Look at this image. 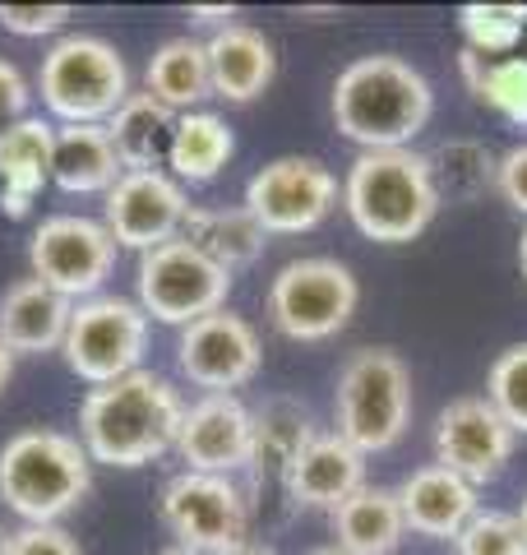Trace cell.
Segmentation results:
<instances>
[{
  "label": "cell",
  "instance_id": "11",
  "mask_svg": "<svg viewBox=\"0 0 527 555\" xmlns=\"http://www.w3.org/2000/svg\"><path fill=\"white\" fill-rule=\"evenodd\" d=\"M28 264H33V278H42L65 301H88L112 278L116 241L107 232V222L83 218V214H56L38 222V232H33Z\"/></svg>",
  "mask_w": 527,
  "mask_h": 555
},
{
  "label": "cell",
  "instance_id": "44",
  "mask_svg": "<svg viewBox=\"0 0 527 555\" xmlns=\"http://www.w3.org/2000/svg\"><path fill=\"white\" fill-rule=\"evenodd\" d=\"M518 528H523V537H527V495H523V509H518Z\"/></svg>",
  "mask_w": 527,
  "mask_h": 555
},
{
  "label": "cell",
  "instance_id": "15",
  "mask_svg": "<svg viewBox=\"0 0 527 555\" xmlns=\"http://www.w3.org/2000/svg\"><path fill=\"white\" fill-rule=\"evenodd\" d=\"M514 426L490 408V398H453L435 422V459L439 467L486 486L514 459Z\"/></svg>",
  "mask_w": 527,
  "mask_h": 555
},
{
  "label": "cell",
  "instance_id": "3",
  "mask_svg": "<svg viewBox=\"0 0 527 555\" xmlns=\"http://www.w3.org/2000/svg\"><path fill=\"white\" fill-rule=\"evenodd\" d=\"M343 204L347 218L357 222V232L380 241V246L416 241L439 214V185L430 158H421L412 149L361 153L343 181Z\"/></svg>",
  "mask_w": 527,
  "mask_h": 555
},
{
  "label": "cell",
  "instance_id": "40",
  "mask_svg": "<svg viewBox=\"0 0 527 555\" xmlns=\"http://www.w3.org/2000/svg\"><path fill=\"white\" fill-rule=\"evenodd\" d=\"M232 555H278L273 546H255V542H245L241 551H232Z\"/></svg>",
  "mask_w": 527,
  "mask_h": 555
},
{
  "label": "cell",
  "instance_id": "30",
  "mask_svg": "<svg viewBox=\"0 0 527 555\" xmlns=\"http://www.w3.org/2000/svg\"><path fill=\"white\" fill-rule=\"evenodd\" d=\"M459 28L467 38V51H477V56H509L527 33V5H463Z\"/></svg>",
  "mask_w": 527,
  "mask_h": 555
},
{
  "label": "cell",
  "instance_id": "16",
  "mask_svg": "<svg viewBox=\"0 0 527 555\" xmlns=\"http://www.w3.org/2000/svg\"><path fill=\"white\" fill-rule=\"evenodd\" d=\"M176 454L190 463V473H241L255 459V412L236 393H204L195 408H185Z\"/></svg>",
  "mask_w": 527,
  "mask_h": 555
},
{
  "label": "cell",
  "instance_id": "37",
  "mask_svg": "<svg viewBox=\"0 0 527 555\" xmlns=\"http://www.w3.org/2000/svg\"><path fill=\"white\" fill-rule=\"evenodd\" d=\"M28 102H33V89L24 79V69L0 56V130L14 126V120L28 116Z\"/></svg>",
  "mask_w": 527,
  "mask_h": 555
},
{
  "label": "cell",
  "instance_id": "42",
  "mask_svg": "<svg viewBox=\"0 0 527 555\" xmlns=\"http://www.w3.org/2000/svg\"><path fill=\"white\" fill-rule=\"evenodd\" d=\"M10 537H14V532H5V528H0V555H10Z\"/></svg>",
  "mask_w": 527,
  "mask_h": 555
},
{
  "label": "cell",
  "instance_id": "27",
  "mask_svg": "<svg viewBox=\"0 0 527 555\" xmlns=\"http://www.w3.org/2000/svg\"><path fill=\"white\" fill-rule=\"evenodd\" d=\"M181 241H190L195 250H204L218 269L236 273L245 264H255L264 250V228L241 208H190L181 222Z\"/></svg>",
  "mask_w": 527,
  "mask_h": 555
},
{
  "label": "cell",
  "instance_id": "36",
  "mask_svg": "<svg viewBox=\"0 0 527 555\" xmlns=\"http://www.w3.org/2000/svg\"><path fill=\"white\" fill-rule=\"evenodd\" d=\"M496 190L504 195V204L514 208V214H527V144L509 149L496 163Z\"/></svg>",
  "mask_w": 527,
  "mask_h": 555
},
{
  "label": "cell",
  "instance_id": "26",
  "mask_svg": "<svg viewBox=\"0 0 527 555\" xmlns=\"http://www.w3.org/2000/svg\"><path fill=\"white\" fill-rule=\"evenodd\" d=\"M232 153H236V139H232V126H227L222 116H214V112L176 116L167 167L181 185H208L227 163H232Z\"/></svg>",
  "mask_w": 527,
  "mask_h": 555
},
{
  "label": "cell",
  "instance_id": "29",
  "mask_svg": "<svg viewBox=\"0 0 527 555\" xmlns=\"http://www.w3.org/2000/svg\"><path fill=\"white\" fill-rule=\"evenodd\" d=\"M496 163L490 158L486 144H472V139H453L430 158L435 171V185H439V199H477L481 190L496 185Z\"/></svg>",
  "mask_w": 527,
  "mask_h": 555
},
{
  "label": "cell",
  "instance_id": "6",
  "mask_svg": "<svg viewBox=\"0 0 527 555\" xmlns=\"http://www.w3.org/2000/svg\"><path fill=\"white\" fill-rule=\"evenodd\" d=\"M38 93L61 126H107L130 98V69L107 38L65 33L42 56Z\"/></svg>",
  "mask_w": 527,
  "mask_h": 555
},
{
  "label": "cell",
  "instance_id": "14",
  "mask_svg": "<svg viewBox=\"0 0 527 555\" xmlns=\"http://www.w3.org/2000/svg\"><path fill=\"white\" fill-rule=\"evenodd\" d=\"M176 361H181V375L195 389L232 393V389L250 385V379L259 375L264 347H259V334H255L250 320L232 315V310H214V315H204L190 328H181Z\"/></svg>",
  "mask_w": 527,
  "mask_h": 555
},
{
  "label": "cell",
  "instance_id": "24",
  "mask_svg": "<svg viewBox=\"0 0 527 555\" xmlns=\"http://www.w3.org/2000/svg\"><path fill=\"white\" fill-rule=\"evenodd\" d=\"M171 130H176V112H167L153 93H130L120 102V112L107 120L112 149L126 171H157L167 163L171 149Z\"/></svg>",
  "mask_w": 527,
  "mask_h": 555
},
{
  "label": "cell",
  "instance_id": "10",
  "mask_svg": "<svg viewBox=\"0 0 527 555\" xmlns=\"http://www.w3.org/2000/svg\"><path fill=\"white\" fill-rule=\"evenodd\" d=\"M163 524L176 546L195 555H232L250 542V505L232 477L214 473H176L163 486Z\"/></svg>",
  "mask_w": 527,
  "mask_h": 555
},
{
  "label": "cell",
  "instance_id": "23",
  "mask_svg": "<svg viewBox=\"0 0 527 555\" xmlns=\"http://www.w3.org/2000/svg\"><path fill=\"white\" fill-rule=\"evenodd\" d=\"M402 509H398V495L384 491V486H365L347 500V505L333 509V537L347 555H394L402 546Z\"/></svg>",
  "mask_w": 527,
  "mask_h": 555
},
{
  "label": "cell",
  "instance_id": "25",
  "mask_svg": "<svg viewBox=\"0 0 527 555\" xmlns=\"http://www.w3.org/2000/svg\"><path fill=\"white\" fill-rule=\"evenodd\" d=\"M144 93H153L167 112L185 116V112H200L204 98H214V83H208V56H204V42H190V38H167L163 47L149 56L144 69Z\"/></svg>",
  "mask_w": 527,
  "mask_h": 555
},
{
  "label": "cell",
  "instance_id": "19",
  "mask_svg": "<svg viewBox=\"0 0 527 555\" xmlns=\"http://www.w3.org/2000/svg\"><path fill=\"white\" fill-rule=\"evenodd\" d=\"M75 301H65L61 292H51L42 278H20L0 297V343L14 357H42L61 352Z\"/></svg>",
  "mask_w": 527,
  "mask_h": 555
},
{
  "label": "cell",
  "instance_id": "8",
  "mask_svg": "<svg viewBox=\"0 0 527 555\" xmlns=\"http://www.w3.org/2000/svg\"><path fill=\"white\" fill-rule=\"evenodd\" d=\"M144 347H149V315L139 310V301L88 297V301H75L61 357L83 385L102 389L112 379L134 375L139 361H144Z\"/></svg>",
  "mask_w": 527,
  "mask_h": 555
},
{
  "label": "cell",
  "instance_id": "33",
  "mask_svg": "<svg viewBox=\"0 0 527 555\" xmlns=\"http://www.w3.org/2000/svg\"><path fill=\"white\" fill-rule=\"evenodd\" d=\"M459 555H527V537L518 528V514L477 509V518L453 537Z\"/></svg>",
  "mask_w": 527,
  "mask_h": 555
},
{
  "label": "cell",
  "instance_id": "32",
  "mask_svg": "<svg viewBox=\"0 0 527 555\" xmlns=\"http://www.w3.org/2000/svg\"><path fill=\"white\" fill-rule=\"evenodd\" d=\"M472 98L496 107L514 126H527V56H504V61L481 65V79L472 83Z\"/></svg>",
  "mask_w": 527,
  "mask_h": 555
},
{
  "label": "cell",
  "instance_id": "39",
  "mask_svg": "<svg viewBox=\"0 0 527 555\" xmlns=\"http://www.w3.org/2000/svg\"><path fill=\"white\" fill-rule=\"evenodd\" d=\"M10 375H14V352H10L5 343H0V389L10 385Z\"/></svg>",
  "mask_w": 527,
  "mask_h": 555
},
{
  "label": "cell",
  "instance_id": "13",
  "mask_svg": "<svg viewBox=\"0 0 527 555\" xmlns=\"http://www.w3.org/2000/svg\"><path fill=\"white\" fill-rule=\"evenodd\" d=\"M190 214L185 190L171 171H126L112 190H107V208H102V222L116 246L149 255L157 246L181 236V222Z\"/></svg>",
  "mask_w": 527,
  "mask_h": 555
},
{
  "label": "cell",
  "instance_id": "9",
  "mask_svg": "<svg viewBox=\"0 0 527 555\" xmlns=\"http://www.w3.org/2000/svg\"><path fill=\"white\" fill-rule=\"evenodd\" d=\"M139 310L157 324L190 328L195 320L227 310V292H232V273L218 269L204 250L190 241H167L149 255H139Z\"/></svg>",
  "mask_w": 527,
  "mask_h": 555
},
{
  "label": "cell",
  "instance_id": "18",
  "mask_svg": "<svg viewBox=\"0 0 527 555\" xmlns=\"http://www.w3.org/2000/svg\"><path fill=\"white\" fill-rule=\"evenodd\" d=\"M287 495L306 509H338L357 491H365V454H357L338 430L333 436H314L287 467Z\"/></svg>",
  "mask_w": 527,
  "mask_h": 555
},
{
  "label": "cell",
  "instance_id": "41",
  "mask_svg": "<svg viewBox=\"0 0 527 555\" xmlns=\"http://www.w3.org/2000/svg\"><path fill=\"white\" fill-rule=\"evenodd\" d=\"M518 264H523V278H527V228H523V241H518Z\"/></svg>",
  "mask_w": 527,
  "mask_h": 555
},
{
  "label": "cell",
  "instance_id": "7",
  "mask_svg": "<svg viewBox=\"0 0 527 555\" xmlns=\"http://www.w3.org/2000/svg\"><path fill=\"white\" fill-rule=\"evenodd\" d=\"M361 287L347 264L324 255L292 259L269 283V320L292 343H324L357 315Z\"/></svg>",
  "mask_w": 527,
  "mask_h": 555
},
{
  "label": "cell",
  "instance_id": "31",
  "mask_svg": "<svg viewBox=\"0 0 527 555\" xmlns=\"http://www.w3.org/2000/svg\"><path fill=\"white\" fill-rule=\"evenodd\" d=\"M486 398L514 426V436H527V343L504 347L496 357V366L486 375Z\"/></svg>",
  "mask_w": 527,
  "mask_h": 555
},
{
  "label": "cell",
  "instance_id": "17",
  "mask_svg": "<svg viewBox=\"0 0 527 555\" xmlns=\"http://www.w3.org/2000/svg\"><path fill=\"white\" fill-rule=\"evenodd\" d=\"M394 495H398L402 524L421 537H435V542H453L477 518V486L439 463L416 467Z\"/></svg>",
  "mask_w": 527,
  "mask_h": 555
},
{
  "label": "cell",
  "instance_id": "5",
  "mask_svg": "<svg viewBox=\"0 0 527 555\" xmlns=\"http://www.w3.org/2000/svg\"><path fill=\"white\" fill-rule=\"evenodd\" d=\"M333 422L338 436L357 454H384L408 436L412 422V371L389 347H361L338 371L333 393Z\"/></svg>",
  "mask_w": 527,
  "mask_h": 555
},
{
  "label": "cell",
  "instance_id": "22",
  "mask_svg": "<svg viewBox=\"0 0 527 555\" xmlns=\"http://www.w3.org/2000/svg\"><path fill=\"white\" fill-rule=\"evenodd\" d=\"M126 177L107 126H56V149H51V181L65 195H107Z\"/></svg>",
  "mask_w": 527,
  "mask_h": 555
},
{
  "label": "cell",
  "instance_id": "38",
  "mask_svg": "<svg viewBox=\"0 0 527 555\" xmlns=\"http://www.w3.org/2000/svg\"><path fill=\"white\" fill-rule=\"evenodd\" d=\"M190 20L195 24H236V5H190Z\"/></svg>",
  "mask_w": 527,
  "mask_h": 555
},
{
  "label": "cell",
  "instance_id": "35",
  "mask_svg": "<svg viewBox=\"0 0 527 555\" xmlns=\"http://www.w3.org/2000/svg\"><path fill=\"white\" fill-rule=\"evenodd\" d=\"M10 555H83L61 524H24L10 537Z\"/></svg>",
  "mask_w": 527,
  "mask_h": 555
},
{
  "label": "cell",
  "instance_id": "12",
  "mask_svg": "<svg viewBox=\"0 0 527 555\" xmlns=\"http://www.w3.org/2000/svg\"><path fill=\"white\" fill-rule=\"evenodd\" d=\"M338 177L320 158H273L245 181V214L264 236H301L333 214Z\"/></svg>",
  "mask_w": 527,
  "mask_h": 555
},
{
  "label": "cell",
  "instance_id": "34",
  "mask_svg": "<svg viewBox=\"0 0 527 555\" xmlns=\"http://www.w3.org/2000/svg\"><path fill=\"white\" fill-rule=\"evenodd\" d=\"M69 5H0V28L14 38H51L69 24Z\"/></svg>",
  "mask_w": 527,
  "mask_h": 555
},
{
  "label": "cell",
  "instance_id": "1",
  "mask_svg": "<svg viewBox=\"0 0 527 555\" xmlns=\"http://www.w3.org/2000/svg\"><path fill=\"white\" fill-rule=\"evenodd\" d=\"M185 403L171 379L139 366L126 379L88 389L79 403V444L93 463L107 467H144L163 459L181 440Z\"/></svg>",
  "mask_w": 527,
  "mask_h": 555
},
{
  "label": "cell",
  "instance_id": "43",
  "mask_svg": "<svg viewBox=\"0 0 527 555\" xmlns=\"http://www.w3.org/2000/svg\"><path fill=\"white\" fill-rule=\"evenodd\" d=\"M310 555H347L343 546H320V551H310Z\"/></svg>",
  "mask_w": 527,
  "mask_h": 555
},
{
  "label": "cell",
  "instance_id": "4",
  "mask_svg": "<svg viewBox=\"0 0 527 555\" xmlns=\"http://www.w3.org/2000/svg\"><path fill=\"white\" fill-rule=\"evenodd\" d=\"M93 486V459L65 430H20L0 449V500L24 524H61L83 505Z\"/></svg>",
  "mask_w": 527,
  "mask_h": 555
},
{
  "label": "cell",
  "instance_id": "20",
  "mask_svg": "<svg viewBox=\"0 0 527 555\" xmlns=\"http://www.w3.org/2000/svg\"><path fill=\"white\" fill-rule=\"evenodd\" d=\"M208 56V83L222 102H255L278 75L273 42L250 24H227L204 42Z\"/></svg>",
  "mask_w": 527,
  "mask_h": 555
},
{
  "label": "cell",
  "instance_id": "2",
  "mask_svg": "<svg viewBox=\"0 0 527 555\" xmlns=\"http://www.w3.org/2000/svg\"><path fill=\"white\" fill-rule=\"evenodd\" d=\"M430 112L435 93L426 75L402 56H361L333 79V126L361 153L408 149Z\"/></svg>",
  "mask_w": 527,
  "mask_h": 555
},
{
  "label": "cell",
  "instance_id": "45",
  "mask_svg": "<svg viewBox=\"0 0 527 555\" xmlns=\"http://www.w3.org/2000/svg\"><path fill=\"white\" fill-rule=\"evenodd\" d=\"M163 555H195V551H185V546H171V551H163Z\"/></svg>",
  "mask_w": 527,
  "mask_h": 555
},
{
  "label": "cell",
  "instance_id": "28",
  "mask_svg": "<svg viewBox=\"0 0 527 555\" xmlns=\"http://www.w3.org/2000/svg\"><path fill=\"white\" fill-rule=\"evenodd\" d=\"M314 440L310 416L292 403H273L255 416V459L250 467H273L278 477H287L292 459Z\"/></svg>",
  "mask_w": 527,
  "mask_h": 555
},
{
  "label": "cell",
  "instance_id": "21",
  "mask_svg": "<svg viewBox=\"0 0 527 555\" xmlns=\"http://www.w3.org/2000/svg\"><path fill=\"white\" fill-rule=\"evenodd\" d=\"M51 149L56 126L42 116H24L0 130V204L10 218H24L38 190L51 181Z\"/></svg>",
  "mask_w": 527,
  "mask_h": 555
}]
</instances>
